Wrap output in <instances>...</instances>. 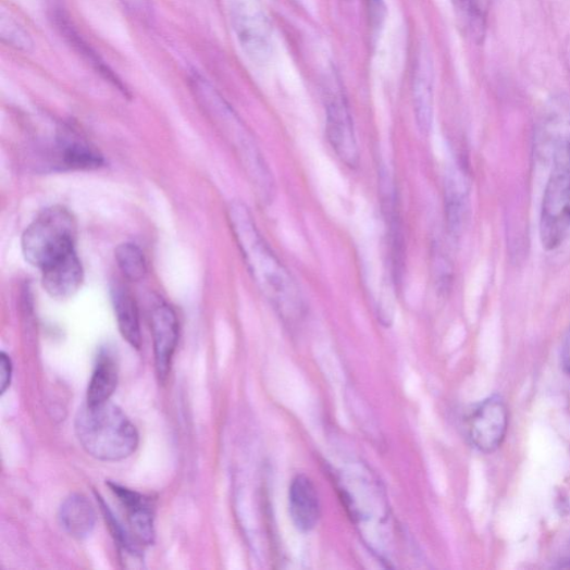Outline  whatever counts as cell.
<instances>
[{
	"mask_svg": "<svg viewBox=\"0 0 570 570\" xmlns=\"http://www.w3.org/2000/svg\"><path fill=\"white\" fill-rule=\"evenodd\" d=\"M119 383V367L114 357L103 351L90 377L87 389L88 406H98L110 401Z\"/></svg>",
	"mask_w": 570,
	"mask_h": 570,
	"instance_id": "obj_16",
	"label": "cell"
},
{
	"mask_svg": "<svg viewBox=\"0 0 570 570\" xmlns=\"http://www.w3.org/2000/svg\"><path fill=\"white\" fill-rule=\"evenodd\" d=\"M60 521L64 531L76 540L88 537L97 524V511L83 495H71L60 509Z\"/></svg>",
	"mask_w": 570,
	"mask_h": 570,
	"instance_id": "obj_14",
	"label": "cell"
},
{
	"mask_svg": "<svg viewBox=\"0 0 570 570\" xmlns=\"http://www.w3.org/2000/svg\"><path fill=\"white\" fill-rule=\"evenodd\" d=\"M466 186L456 171L448 173L445 183L446 215L449 231L457 235L462 225L466 209Z\"/></svg>",
	"mask_w": 570,
	"mask_h": 570,
	"instance_id": "obj_18",
	"label": "cell"
},
{
	"mask_svg": "<svg viewBox=\"0 0 570 570\" xmlns=\"http://www.w3.org/2000/svg\"><path fill=\"white\" fill-rule=\"evenodd\" d=\"M60 165L67 170H92L102 166L103 157L87 141L74 134H63L59 140Z\"/></svg>",
	"mask_w": 570,
	"mask_h": 570,
	"instance_id": "obj_15",
	"label": "cell"
},
{
	"mask_svg": "<svg viewBox=\"0 0 570 570\" xmlns=\"http://www.w3.org/2000/svg\"><path fill=\"white\" fill-rule=\"evenodd\" d=\"M412 102L417 126L425 135L430 133L434 119V66L425 47H422L416 61Z\"/></svg>",
	"mask_w": 570,
	"mask_h": 570,
	"instance_id": "obj_8",
	"label": "cell"
},
{
	"mask_svg": "<svg viewBox=\"0 0 570 570\" xmlns=\"http://www.w3.org/2000/svg\"><path fill=\"white\" fill-rule=\"evenodd\" d=\"M51 17L57 28L63 35V37L69 41L73 49L80 54L88 64H90L95 70L98 71L106 79L111 82L120 90L126 92V88L113 73L112 70L102 61V59L94 52L91 47L79 36L77 30L74 28L73 24L70 21L67 14L62 10L58 4L52 7Z\"/></svg>",
	"mask_w": 570,
	"mask_h": 570,
	"instance_id": "obj_13",
	"label": "cell"
},
{
	"mask_svg": "<svg viewBox=\"0 0 570 570\" xmlns=\"http://www.w3.org/2000/svg\"><path fill=\"white\" fill-rule=\"evenodd\" d=\"M75 433L83 449L92 458L116 462L137 449V430L121 408L110 401L85 405L75 419Z\"/></svg>",
	"mask_w": 570,
	"mask_h": 570,
	"instance_id": "obj_2",
	"label": "cell"
},
{
	"mask_svg": "<svg viewBox=\"0 0 570 570\" xmlns=\"http://www.w3.org/2000/svg\"><path fill=\"white\" fill-rule=\"evenodd\" d=\"M124 4L136 13L146 15L150 11L149 0H122Z\"/></svg>",
	"mask_w": 570,
	"mask_h": 570,
	"instance_id": "obj_24",
	"label": "cell"
},
{
	"mask_svg": "<svg viewBox=\"0 0 570 570\" xmlns=\"http://www.w3.org/2000/svg\"><path fill=\"white\" fill-rule=\"evenodd\" d=\"M464 430L470 444L490 454L503 444L508 428V411L498 396L473 406L464 418Z\"/></svg>",
	"mask_w": 570,
	"mask_h": 570,
	"instance_id": "obj_6",
	"label": "cell"
},
{
	"mask_svg": "<svg viewBox=\"0 0 570 570\" xmlns=\"http://www.w3.org/2000/svg\"><path fill=\"white\" fill-rule=\"evenodd\" d=\"M112 302L122 337L139 350L141 334L136 301L122 285H116L112 289Z\"/></svg>",
	"mask_w": 570,
	"mask_h": 570,
	"instance_id": "obj_17",
	"label": "cell"
},
{
	"mask_svg": "<svg viewBox=\"0 0 570 570\" xmlns=\"http://www.w3.org/2000/svg\"><path fill=\"white\" fill-rule=\"evenodd\" d=\"M561 358L563 367L570 373V329L563 340Z\"/></svg>",
	"mask_w": 570,
	"mask_h": 570,
	"instance_id": "obj_25",
	"label": "cell"
},
{
	"mask_svg": "<svg viewBox=\"0 0 570 570\" xmlns=\"http://www.w3.org/2000/svg\"><path fill=\"white\" fill-rule=\"evenodd\" d=\"M109 486L126 511L133 536L141 544H153L156 512L151 498L116 483H110Z\"/></svg>",
	"mask_w": 570,
	"mask_h": 570,
	"instance_id": "obj_9",
	"label": "cell"
},
{
	"mask_svg": "<svg viewBox=\"0 0 570 570\" xmlns=\"http://www.w3.org/2000/svg\"><path fill=\"white\" fill-rule=\"evenodd\" d=\"M387 9L384 0H368L369 24L373 33L383 27Z\"/></svg>",
	"mask_w": 570,
	"mask_h": 570,
	"instance_id": "obj_22",
	"label": "cell"
},
{
	"mask_svg": "<svg viewBox=\"0 0 570 570\" xmlns=\"http://www.w3.org/2000/svg\"><path fill=\"white\" fill-rule=\"evenodd\" d=\"M231 23L245 54L263 65L272 57L273 37L269 18L255 0H232Z\"/></svg>",
	"mask_w": 570,
	"mask_h": 570,
	"instance_id": "obj_5",
	"label": "cell"
},
{
	"mask_svg": "<svg viewBox=\"0 0 570 570\" xmlns=\"http://www.w3.org/2000/svg\"><path fill=\"white\" fill-rule=\"evenodd\" d=\"M289 512L294 525L302 533L315 529L321 517L318 490L307 474H298L289 487Z\"/></svg>",
	"mask_w": 570,
	"mask_h": 570,
	"instance_id": "obj_12",
	"label": "cell"
},
{
	"mask_svg": "<svg viewBox=\"0 0 570 570\" xmlns=\"http://www.w3.org/2000/svg\"><path fill=\"white\" fill-rule=\"evenodd\" d=\"M560 567L570 568V543L565 552L563 557L560 560Z\"/></svg>",
	"mask_w": 570,
	"mask_h": 570,
	"instance_id": "obj_26",
	"label": "cell"
},
{
	"mask_svg": "<svg viewBox=\"0 0 570 570\" xmlns=\"http://www.w3.org/2000/svg\"><path fill=\"white\" fill-rule=\"evenodd\" d=\"M325 133L332 149L348 168L360 162L354 120L342 90L330 91L325 99Z\"/></svg>",
	"mask_w": 570,
	"mask_h": 570,
	"instance_id": "obj_7",
	"label": "cell"
},
{
	"mask_svg": "<svg viewBox=\"0 0 570 570\" xmlns=\"http://www.w3.org/2000/svg\"><path fill=\"white\" fill-rule=\"evenodd\" d=\"M40 271L44 290L55 299H67L82 287L84 270L76 251L64 256Z\"/></svg>",
	"mask_w": 570,
	"mask_h": 570,
	"instance_id": "obj_11",
	"label": "cell"
},
{
	"mask_svg": "<svg viewBox=\"0 0 570 570\" xmlns=\"http://www.w3.org/2000/svg\"><path fill=\"white\" fill-rule=\"evenodd\" d=\"M77 222L70 210L55 206L45 209L23 234V255L32 265L44 269L76 251Z\"/></svg>",
	"mask_w": 570,
	"mask_h": 570,
	"instance_id": "obj_3",
	"label": "cell"
},
{
	"mask_svg": "<svg viewBox=\"0 0 570 570\" xmlns=\"http://www.w3.org/2000/svg\"><path fill=\"white\" fill-rule=\"evenodd\" d=\"M460 26L474 40L485 36V16L478 0H450Z\"/></svg>",
	"mask_w": 570,
	"mask_h": 570,
	"instance_id": "obj_19",
	"label": "cell"
},
{
	"mask_svg": "<svg viewBox=\"0 0 570 570\" xmlns=\"http://www.w3.org/2000/svg\"><path fill=\"white\" fill-rule=\"evenodd\" d=\"M0 37L3 42L15 50L30 52L34 49V41L30 34L11 15L2 13L0 17Z\"/></svg>",
	"mask_w": 570,
	"mask_h": 570,
	"instance_id": "obj_21",
	"label": "cell"
},
{
	"mask_svg": "<svg viewBox=\"0 0 570 570\" xmlns=\"http://www.w3.org/2000/svg\"><path fill=\"white\" fill-rule=\"evenodd\" d=\"M541 240L553 251L570 240V131L555 156L541 214Z\"/></svg>",
	"mask_w": 570,
	"mask_h": 570,
	"instance_id": "obj_4",
	"label": "cell"
},
{
	"mask_svg": "<svg viewBox=\"0 0 570 570\" xmlns=\"http://www.w3.org/2000/svg\"><path fill=\"white\" fill-rule=\"evenodd\" d=\"M230 221L237 246L261 294L285 321H300L306 311L299 284L261 234L244 203H234Z\"/></svg>",
	"mask_w": 570,
	"mask_h": 570,
	"instance_id": "obj_1",
	"label": "cell"
},
{
	"mask_svg": "<svg viewBox=\"0 0 570 570\" xmlns=\"http://www.w3.org/2000/svg\"><path fill=\"white\" fill-rule=\"evenodd\" d=\"M115 259L122 273L131 281H139L148 272L145 253L133 244L119 246L115 250Z\"/></svg>",
	"mask_w": 570,
	"mask_h": 570,
	"instance_id": "obj_20",
	"label": "cell"
},
{
	"mask_svg": "<svg viewBox=\"0 0 570 570\" xmlns=\"http://www.w3.org/2000/svg\"><path fill=\"white\" fill-rule=\"evenodd\" d=\"M13 375V363L5 352L0 355V393L4 395L10 388Z\"/></svg>",
	"mask_w": 570,
	"mask_h": 570,
	"instance_id": "obj_23",
	"label": "cell"
},
{
	"mask_svg": "<svg viewBox=\"0 0 570 570\" xmlns=\"http://www.w3.org/2000/svg\"><path fill=\"white\" fill-rule=\"evenodd\" d=\"M154 343L156 367L159 376L169 375L173 356L178 343V321L174 310L168 305L154 308L151 315Z\"/></svg>",
	"mask_w": 570,
	"mask_h": 570,
	"instance_id": "obj_10",
	"label": "cell"
}]
</instances>
